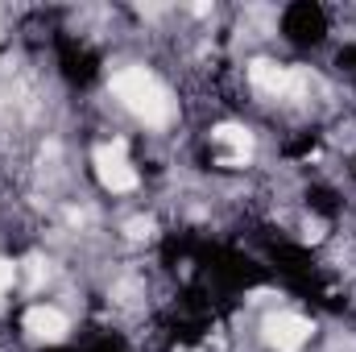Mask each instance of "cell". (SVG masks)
<instances>
[{
    "label": "cell",
    "mask_w": 356,
    "mask_h": 352,
    "mask_svg": "<svg viewBox=\"0 0 356 352\" xmlns=\"http://www.w3.org/2000/svg\"><path fill=\"white\" fill-rule=\"evenodd\" d=\"M112 95L141 125H149V129H166L170 125V95L145 67H120L112 75Z\"/></svg>",
    "instance_id": "cell-1"
},
{
    "label": "cell",
    "mask_w": 356,
    "mask_h": 352,
    "mask_svg": "<svg viewBox=\"0 0 356 352\" xmlns=\"http://www.w3.org/2000/svg\"><path fill=\"white\" fill-rule=\"evenodd\" d=\"M13 282H17V265H13V262H4V257H0V298H4L8 290H13Z\"/></svg>",
    "instance_id": "cell-6"
},
{
    "label": "cell",
    "mask_w": 356,
    "mask_h": 352,
    "mask_svg": "<svg viewBox=\"0 0 356 352\" xmlns=\"http://www.w3.org/2000/svg\"><path fill=\"white\" fill-rule=\"evenodd\" d=\"M21 323H25V332H29L33 340H46V344H58V340H67V332H71V319H67L58 307H46V303L29 307Z\"/></svg>",
    "instance_id": "cell-5"
},
{
    "label": "cell",
    "mask_w": 356,
    "mask_h": 352,
    "mask_svg": "<svg viewBox=\"0 0 356 352\" xmlns=\"http://www.w3.org/2000/svg\"><path fill=\"white\" fill-rule=\"evenodd\" d=\"M311 336H315L311 319H302L294 311H277L266 319V344L277 352H302L311 344Z\"/></svg>",
    "instance_id": "cell-4"
},
{
    "label": "cell",
    "mask_w": 356,
    "mask_h": 352,
    "mask_svg": "<svg viewBox=\"0 0 356 352\" xmlns=\"http://www.w3.org/2000/svg\"><path fill=\"white\" fill-rule=\"evenodd\" d=\"M91 162H95V178H99V186L112 191V195H129V191L141 186V175H137V166L129 162L124 141H108V145H99Z\"/></svg>",
    "instance_id": "cell-2"
},
{
    "label": "cell",
    "mask_w": 356,
    "mask_h": 352,
    "mask_svg": "<svg viewBox=\"0 0 356 352\" xmlns=\"http://www.w3.org/2000/svg\"><path fill=\"white\" fill-rule=\"evenodd\" d=\"M249 83L261 95H269V99H290V95H298L307 88V79L294 67H282V63H269V58L249 63Z\"/></svg>",
    "instance_id": "cell-3"
}]
</instances>
